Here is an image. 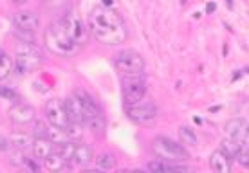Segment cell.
Wrapping results in <instances>:
<instances>
[{
    "label": "cell",
    "mask_w": 249,
    "mask_h": 173,
    "mask_svg": "<svg viewBox=\"0 0 249 173\" xmlns=\"http://www.w3.org/2000/svg\"><path fill=\"white\" fill-rule=\"evenodd\" d=\"M89 29L92 36L103 45H118L126 38V27L118 11L98 6L89 15Z\"/></svg>",
    "instance_id": "obj_1"
},
{
    "label": "cell",
    "mask_w": 249,
    "mask_h": 173,
    "mask_svg": "<svg viewBox=\"0 0 249 173\" xmlns=\"http://www.w3.org/2000/svg\"><path fill=\"white\" fill-rule=\"evenodd\" d=\"M44 42H45V47L53 54L62 56V58L74 56L81 51V45L71 36V33L67 31V27L63 24L62 17L54 20L53 24H49V27L45 29Z\"/></svg>",
    "instance_id": "obj_2"
},
{
    "label": "cell",
    "mask_w": 249,
    "mask_h": 173,
    "mask_svg": "<svg viewBox=\"0 0 249 173\" xmlns=\"http://www.w3.org/2000/svg\"><path fill=\"white\" fill-rule=\"evenodd\" d=\"M45 56L40 47H36L33 42H20L17 45V54H15V69L20 74H29L44 65Z\"/></svg>",
    "instance_id": "obj_3"
},
{
    "label": "cell",
    "mask_w": 249,
    "mask_h": 173,
    "mask_svg": "<svg viewBox=\"0 0 249 173\" xmlns=\"http://www.w3.org/2000/svg\"><path fill=\"white\" fill-rule=\"evenodd\" d=\"M152 150L159 159H164L168 162H184L188 161V150L182 142H177L170 137L159 136L152 142Z\"/></svg>",
    "instance_id": "obj_4"
},
{
    "label": "cell",
    "mask_w": 249,
    "mask_h": 173,
    "mask_svg": "<svg viewBox=\"0 0 249 173\" xmlns=\"http://www.w3.org/2000/svg\"><path fill=\"white\" fill-rule=\"evenodd\" d=\"M114 65L123 76H143L144 58L137 51L124 49L114 56Z\"/></svg>",
    "instance_id": "obj_5"
},
{
    "label": "cell",
    "mask_w": 249,
    "mask_h": 173,
    "mask_svg": "<svg viewBox=\"0 0 249 173\" xmlns=\"http://www.w3.org/2000/svg\"><path fill=\"white\" fill-rule=\"evenodd\" d=\"M58 150L62 152L65 161L74 166H87L92 161V150L81 142H63V144H58Z\"/></svg>",
    "instance_id": "obj_6"
},
{
    "label": "cell",
    "mask_w": 249,
    "mask_h": 173,
    "mask_svg": "<svg viewBox=\"0 0 249 173\" xmlns=\"http://www.w3.org/2000/svg\"><path fill=\"white\" fill-rule=\"evenodd\" d=\"M146 94V83L143 76H124L123 80V101L126 106L143 101Z\"/></svg>",
    "instance_id": "obj_7"
},
{
    "label": "cell",
    "mask_w": 249,
    "mask_h": 173,
    "mask_svg": "<svg viewBox=\"0 0 249 173\" xmlns=\"http://www.w3.org/2000/svg\"><path fill=\"white\" fill-rule=\"evenodd\" d=\"M44 112H45V119H47V123L54 124V126H58V128L65 130L67 128V124L71 123L62 99H58V98L49 99L44 106Z\"/></svg>",
    "instance_id": "obj_8"
},
{
    "label": "cell",
    "mask_w": 249,
    "mask_h": 173,
    "mask_svg": "<svg viewBox=\"0 0 249 173\" xmlns=\"http://www.w3.org/2000/svg\"><path fill=\"white\" fill-rule=\"evenodd\" d=\"M126 116L136 123H150L159 116V108L154 103L139 101L136 105L126 106Z\"/></svg>",
    "instance_id": "obj_9"
},
{
    "label": "cell",
    "mask_w": 249,
    "mask_h": 173,
    "mask_svg": "<svg viewBox=\"0 0 249 173\" xmlns=\"http://www.w3.org/2000/svg\"><path fill=\"white\" fill-rule=\"evenodd\" d=\"M63 105H65V110H67L69 121H72V123H80V124H87L89 121H90L89 112L85 110L83 103H81L80 98H78L74 92L71 94L69 98L63 99Z\"/></svg>",
    "instance_id": "obj_10"
},
{
    "label": "cell",
    "mask_w": 249,
    "mask_h": 173,
    "mask_svg": "<svg viewBox=\"0 0 249 173\" xmlns=\"http://www.w3.org/2000/svg\"><path fill=\"white\" fill-rule=\"evenodd\" d=\"M62 20H63V24H65V27H67V31L71 33V36L74 38L76 42L83 47L89 40V29L85 27V24H83L76 15H72V13L62 15Z\"/></svg>",
    "instance_id": "obj_11"
},
{
    "label": "cell",
    "mask_w": 249,
    "mask_h": 173,
    "mask_svg": "<svg viewBox=\"0 0 249 173\" xmlns=\"http://www.w3.org/2000/svg\"><path fill=\"white\" fill-rule=\"evenodd\" d=\"M7 118L11 119L15 124H29L36 121V110L33 108L29 103H15V105L7 110Z\"/></svg>",
    "instance_id": "obj_12"
},
{
    "label": "cell",
    "mask_w": 249,
    "mask_h": 173,
    "mask_svg": "<svg viewBox=\"0 0 249 173\" xmlns=\"http://www.w3.org/2000/svg\"><path fill=\"white\" fill-rule=\"evenodd\" d=\"M13 25L17 27V31L24 33H35L40 27V18L35 11L29 9H20L13 15Z\"/></svg>",
    "instance_id": "obj_13"
},
{
    "label": "cell",
    "mask_w": 249,
    "mask_h": 173,
    "mask_svg": "<svg viewBox=\"0 0 249 173\" xmlns=\"http://www.w3.org/2000/svg\"><path fill=\"white\" fill-rule=\"evenodd\" d=\"M210 166H212L213 172L217 173H230L231 172V166H233V159H231L230 155L226 154L224 150H215L210 157Z\"/></svg>",
    "instance_id": "obj_14"
},
{
    "label": "cell",
    "mask_w": 249,
    "mask_h": 173,
    "mask_svg": "<svg viewBox=\"0 0 249 173\" xmlns=\"http://www.w3.org/2000/svg\"><path fill=\"white\" fill-rule=\"evenodd\" d=\"M35 134L33 132H25V130H15L9 134V141L15 148H22V150H27L33 146V142H35Z\"/></svg>",
    "instance_id": "obj_15"
},
{
    "label": "cell",
    "mask_w": 249,
    "mask_h": 173,
    "mask_svg": "<svg viewBox=\"0 0 249 173\" xmlns=\"http://www.w3.org/2000/svg\"><path fill=\"white\" fill-rule=\"evenodd\" d=\"M44 164H45V168H47L49 172H63V170L69 166V162L65 161V157H63L62 152L58 150V146L53 150L47 157H45Z\"/></svg>",
    "instance_id": "obj_16"
},
{
    "label": "cell",
    "mask_w": 249,
    "mask_h": 173,
    "mask_svg": "<svg viewBox=\"0 0 249 173\" xmlns=\"http://www.w3.org/2000/svg\"><path fill=\"white\" fill-rule=\"evenodd\" d=\"M54 148H56V144L53 141H49V139H44V137H36L31 146L33 155L36 157L38 161H44L45 157H47Z\"/></svg>",
    "instance_id": "obj_17"
},
{
    "label": "cell",
    "mask_w": 249,
    "mask_h": 173,
    "mask_svg": "<svg viewBox=\"0 0 249 173\" xmlns=\"http://www.w3.org/2000/svg\"><path fill=\"white\" fill-rule=\"evenodd\" d=\"M246 128H248V124L244 123L242 119H231V121L226 123V137L235 139V141H242Z\"/></svg>",
    "instance_id": "obj_18"
},
{
    "label": "cell",
    "mask_w": 249,
    "mask_h": 173,
    "mask_svg": "<svg viewBox=\"0 0 249 173\" xmlns=\"http://www.w3.org/2000/svg\"><path fill=\"white\" fill-rule=\"evenodd\" d=\"M13 70H15V58H11L6 52H0V81L9 78Z\"/></svg>",
    "instance_id": "obj_19"
},
{
    "label": "cell",
    "mask_w": 249,
    "mask_h": 173,
    "mask_svg": "<svg viewBox=\"0 0 249 173\" xmlns=\"http://www.w3.org/2000/svg\"><path fill=\"white\" fill-rule=\"evenodd\" d=\"M71 0H42V6L51 13H58L60 17L65 15V11L69 9Z\"/></svg>",
    "instance_id": "obj_20"
},
{
    "label": "cell",
    "mask_w": 249,
    "mask_h": 173,
    "mask_svg": "<svg viewBox=\"0 0 249 173\" xmlns=\"http://www.w3.org/2000/svg\"><path fill=\"white\" fill-rule=\"evenodd\" d=\"M220 150H224L226 154L230 155L231 159L235 161L238 157V154L242 152V141H235V139H230V137H226L224 141H222V146Z\"/></svg>",
    "instance_id": "obj_21"
},
{
    "label": "cell",
    "mask_w": 249,
    "mask_h": 173,
    "mask_svg": "<svg viewBox=\"0 0 249 173\" xmlns=\"http://www.w3.org/2000/svg\"><path fill=\"white\" fill-rule=\"evenodd\" d=\"M179 139L184 146H197L199 144V137L190 126H181L179 128Z\"/></svg>",
    "instance_id": "obj_22"
},
{
    "label": "cell",
    "mask_w": 249,
    "mask_h": 173,
    "mask_svg": "<svg viewBox=\"0 0 249 173\" xmlns=\"http://www.w3.org/2000/svg\"><path fill=\"white\" fill-rule=\"evenodd\" d=\"M27 159H29V155L25 154V150H22V148H15L11 154H9V164H13V166L24 168Z\"/></svg>",
    "instance_id": "obj_23"
},
{
    "label": "cell",
    "mask_w": 249,
    "mask_h": 173,
    "mask_svg": "<svg viewBox=\"0 0 249 173\" xmlns=\"http://www.w3.org/2000/svg\"><path fill=\"white\" fill-rule=\"evenodd\" d=\"M96 164L101 170H114L116 168V157L112 154H100L96 157Z\"/></svg>",
    "instance_id": "obj_24"
},
{
    "label": "cell",
    "mask_w": 249,
    "mask_h": 173,
    "mask_svg": "<svg viewBox=\"0 0 249 173\" xmlns=\"http://www.w3.org/2000/svg\"><path fill=\"white\" fill-rule=\"evenodd\" d=\"M0 96L6 99H11V101H15V103H18L20 101V96L13 88H7V86H0Z\"/></svg>",
    "instance_id": "obj_25"
},
{
    "label": "cell",
    "mask_w": 249,
    "mask_h": 173,
    "mask_svg": "<svg viewBox=\"0 0 249 173\" xmlns=\"http://www.w3.org/2000/svg\"><path fill=\"white\" fill-rule=\"evenodd\" d=\"M13 144L11 141H9V137L7 136H0V152H9V148H11Z\"/></svg>",
    "instance_id": "obj_26"
},
{
    "label": "cell",
    "mask_w": 249,
    "mask_h": 173,
    "mask_svg": "<svg viewBox=\"0 0 249 173\" xmlns=\"http://www.w3.org/2000/svg\"><path fill=\"white\" fill-rule=\"evenodd\" d=\"M242 146H249V126H248V128H246V134H244Z\"/></svg>",
    "instance_id": "obj_27"
},
{
    "label": "cell",
    "mask_w": 249,
    "mask_h": 173,
    "mask_svg": "<svg viewBox=\"0 0 249 173\" xmlns=\"http://www.w3.org/2000/svg\"><path fill=\"white\" fill-rule=\"evenodd\" d=\"M13 2H15V4H17V6H24V4H27V2H29V0H13Z\"/></svg>",
    "instance_id": "obj_28"
}]
</instances>
